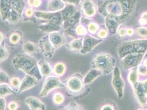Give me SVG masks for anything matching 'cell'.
<instances>
[{
  "label": "cell",
  "mask_w": 147,
  "mask_h": 110,
  "mask_svg": "<svg viewBox=\"0 0 147 110\" xmlns=\"http://www.w3.org/2000/svg\"><path fill=\"white\" fill-rule=\"evenodd\" d=\"M137 2V0L105 1L98 6V12L104 17H117L123 23L133 14Z\"/></svg>",
  "instance_id": "1"
},
{
  "label": "cell",
  "mask_w": 147,
  "mask_h": 110,
  "mask_svg": "<svg viewBox=\"0 0 147 110\" xmlns=\"http://www.w3.org/2000/svg\"><path fill=\"white\" fill-rule=\"evenodd\" d=\"M116 58L112 55L106 52H100L94 56L91 66L100 71L102 74L108 75L113 73L116 67Z\"/></svg>",
  "instance_id": "2"
},
{
  "label": "cell",
  "mask_w": 147,
  "mask_h": 110,
  "mask_svg": "<svg viewBox=\"0 0 147 110\" xmlns=\"http://www.w3.org/2000/svg\"><path fill=\"white\" fill-rule=\"evenodd\" d=\"M117 52L120 59L131 54H145L147 52V38L125 41L119 46Z\"/></svg>",
  "instance_id": "3"
},
{
  "label": "cell",
  "mask_w": 147,
  "mask_h": 110,
  "mask_svg": "<svg viewBox=\"0 0 147 110\" xmlns=\"http://www.w3.org/2000/svg\"><path fill=\"white\" fill-rule=\"evenodd\" d=\"M12 64L16 69L22 71L26 74H30L37 67V62L35 59L26 54L16 55L12 60Z\"/></svg>",
  "instance_id": "4"
},
{
  "label": "cell",
  "mask_w": 147,
  "mask_h": 110,
  "mask_svg": "<svg viewBox=\"0 0 147 110\" xmlns=\"http://www.w3.org/2000/svg\"><path fill=\"white\" fill-rule=\"evenodd\" d=\"M64 86V84L61 82L59 77L49 75L46 78L43 83L40 96L42 98L46 97L55 89L63 88Z\"/></svg>",
  "instance_id": "5"
},
{
  "label": "cell",
  "mask_w": 147,
  "mask_h": 110,
  "mask_svg": "<svg viewBox=\"0 0 147 110\" xmlns=\"http://www.w3.org/2000/svg\"><path fill=\"white\" fill-rule=\"evenodd\" d=\"M144 54H131L125 56L121 61V65L125 71L137 67L143 61Z\"/></svg>",
  "instance_id": "6"
},
{
  "label": "cell",
  "mask_w": 147,
  "mask_h": 110,
  "mask_svg": "<svg viewBox=\"0 0 147 110\" xmlns=\"http://www.w3.org/2000/svg\"><path fill=\"white\" fill-rule=\"evenodd\" d=\"M111 84L113 89L119 98H122L124 94L125 83L123 79L120 68L116 66L113 72Z\"/></svg>",
  "instance_id": "7"
},
{
  "label": "cell",
  "mask_w": 147,
  "mask_h": 110,
  "mask_svg": "<svg viewBox=\"0 0 147 110\" xmlns=\"http://www.w3.org/2000/svg\"><path fill=\"white\" fill-rule=\"evenodd\" d=\"M65 86L67 90L73 94L80 92L85 86L80 73H75L69 77L65 82Z\"/></svg>",
  "instance_id": "8"
},
{
  "label": "cell",
  "mask_w": 147,
  "mask_h": 110,
  "mask_svg": "<svg viewBox=\"0 0 147 110\" xmlns=\"http://www.w3.org/2000/svg\"><path fill=\"white\" fill-rule=\"evenodd\" d=\"M135 97L142 107L146 105L147 98V78L142 81H139L132 87Z\"/></svg>",
  "instance_id": "9"
},
{
  "label": "cell",
  "mask_w": 147,
  "mask_h": 110,
  "mask_svg": "<svg viewBox=\"0 0 147 110\" xmlns=\"http://www.w3.org/2000/svg\"><path fill=\"white\" fill-rule=\"evenodd\" d=\"M104 40L93 37L91 35H86L83 38L82 46L80 50V53L82 55H86L91 52L99 43Z\"/></svg>",
  "instance_id": "10"
},
{
  "label": "cell",
  "mask_w": 147,
  "mask_h": 110,
  "mask_svg": "<svg viewBox=\"0 0 147 110\" xmlns=\"http://www.w3.org/2000/svg\"><path fill=\"white\" fill-rule=\"evenodd\" d=\"M38 50L47 58H51L55 53V48L50 41L49 35L42 37L38 41Z\"/></svg>",
  "instance_id": "11"
},
{
  "label": "cell",
  "mask_w": 147,
  "mask_h": 110,
  "mask_svg": "<svg viewBox=\"0 0 147 110\" xmlns=\"http://www.w3.org/2000/svg\"><path fill=\"white\" fill-rule=\"evenodd\" d=\"M34 15L37 18L51 22L57 24L61 25L63 22L60 12L35 11Z\"/></svg>",
  "instance_id": "12"
},
{
  "label": "cell",
  "mask_w": 147,
  "mask_h": 110,
  "mask_svg": "<svg viewBox=\"0 0 147 110\" xmlns=\"http://www.w3.org/2000/svg\"><path fill=\"white\" fill-rule=\"evenodd\" d=\"M122 23L119 19L112 16L105 17V26L109 35H114L117 33Z\"/></svg>",
  "instance_id": "13"
},
{
  "label": "cell",
  "mask_w": 147,
  "mask_h": 110,
  "mask_svg": "<svg viewBox=\"0 0 147 110\" xmlns=\"http://www.w3.org/2000/svg\"><path fill=\"white\" fill-rule=\"evenodd\" d=\"M81 3L82 11L86 17L91 18L95 16L97 7L93 0H82Z\"/></svg>",
  "instance_id": "14"
},
{
  "label": "cell",
  "mask_w": 147,
  "mask_h": 110,
  "mask_svg": "<svg viewBox=\"0 0 147 110\" xmlns=\"http://www.w3.org/2000/svg\"><path fill=\"white\" fill-rule=\"evenodd\" d=\"M25 103L30 110H46V106L39 98L29 96L25 99Z\"/></svg>",
  "instance_id": "15"
},
{
  "label": "cell",
  "mask_w": 147,
  "mask_h": 110,
  "mask_svg": "<svg viewBox=\"0 0 147 110\" xmlns=\"http://www.w3.org/2000/svg\"><path fill=\"white\" fill-rule=\"evenodd\" d=\"M38 82V80L35 77L30 75L26 74L23 79L21 81V85L20 86L18 93H22L26 91L32 87L36 86Z\"/></svg>",
  "instance_id": "16"
},
{
  "label": "cell",
  "mask_w": 147,
  "mask_h": 110,
  "mask_svg": "<svg viewBox=\"0 0 147 110\" xmlns=\"http://www.w3.org/2000/svg\"><path fill=\"white\" fill-rule=\"evenodd\" d=\"M50 41L55 49H58L63 46L65 43V38L64 35L59 31L52 32L49 35Z\"/></svg>",
  "instance_id": "17"
},
{
  "label": "cell",
  "mask_w": 147,
  "mask_h": 110,
  "mask_svg": "<svg viewBox=\"0 0 147 110\" xmlns=\"http://www.w3.org/2000/svg\"><path fill=\"white\" fill-rule=\"evenodd\" d=\"M102 75L103 74L100 71L96 68H92L88 71V72L82 78L84 86H87L91 84L93 81H94L98 77Z\"/></svg>",
  "instance_id": "18"
},
{
  "label": "cell",
  "mask_w": 147,
  "mask_h": 110,
  "mask_svg": "<svg viewBox=\"0 0 147 110\" xmlns=\"http://www.w3.org/2000/svg\"><path fill=\"white\" fill-rule=\"evenodd\" d=\"M37 66L42 77H47L52 73L53 69L46 60H41L37 62Z\"/></svg>",
  "instance_id": "19"
},
{
  "label": "cell",
  "mask_w": 147,
  "mask_h": 110,
  "mask_svg": "<svg viewBox=\"0 0 147 110\" xmlns=\"http://www.w3.org/2000/svg\"><path fill=\"white\" fill-rule=\"evenodd\" d=\"M81 19V13L80 11H78L72 17L67 19L63 22V25L64 30L69 28H74L76 25L79 24Z\"/></svg>",
  "instance_id": "20"
},
{
  "label": "cell",
  "mask_w": 147,
  "mask_h": 110,
  "mask_svg": "<svg viewBox=\"0 0 147 110\" xmlns=\"http://www.w3.org/2000/svg\"><path fill=\"white\" fill-rule=\"evenodd\" d=\"M38 28L42 33L50 34L52 32L59 31L61 25L57 24L51 22H47L46 23L41 24L38 26Z\"/></svg>",
  "instance_id": "21"
},
{
  "label": "cell",
  "mask_w": 147,
  "mask_h": 110,
  "mask_svg": "<svg viewBox=\"0 0 147 110\" xmlns=\"http://www.w3.org/2000/svg\"><path fill=\"white\" fill-rule=\"evenodd\" d=\"M11 0H1L0 2V15L2 20H7L8 14L11 8Z\"/></svg>",
  "instance_id": "22"
},
{
  "label": "cell",
  "mask_w": 147,
  "mask_h": 110,
  "mask_svg": "<svg viewBox=\"0 0 147 110\" xmlns=\"http://www.w3.org/2000/svg\"><path fill=\"white\" fill-rule=\"evenodd\" d=\"M77 12L78 10L75 6L69 5L67 6H65V7L60 12L61 13L63 22L72 17Z\"/></svg>",
  "instance_id": "23"
},
{
  "label": "cell",
  "mask_w": 147,
  "mask_h": 110,
  "mask_svg": "<svg viewBox=\"0 0 147 110\" xmlns=\"http://www.w3.org/2000/svg\"><path fill=\"white\" fill-rule=\"evenodd\" d=\"M65 6V3L61 0H51L49 3L48 9L50 12H59Z\"/></svg>",
  "instance_id": "24"
},
{
  "label": "cell",
  "mask_w": 147,
  "mask_h": 110,
  "mask_svg": "<svg viewBox=\"0 0 147 110\" xmlns=\"http://www.w3.org/2000/svg\"><path fill=\"white\" fill-rule=\"evenodd\" d=\"M38 50V46L35 43L31 41H26L23 45V50L25 54L28 55H35L36 54Z\"/></svg>",
  "instance_id": "25"
},
{
  "label": "cell",
  "mask_w": 147,
  "mask_h": 110,
  "mask_svg": "<svg viewBox=\"0 0 147 110\" xmlns=\"http://www.w3.org/2000/svg\"><path fill=\"white\" fill-rule=\"evenodd\" d=\"M82 37L75 38L73 40L67 43V49L74 52H80L82 46Z\"/></svg>",
  "instance_id": "26"
},
{
  "label": "cell",
  "mask_w": 147,
  "mask_h": 110,
  "mask_svg": "<svg viewBox=\"0 0 147 110\" xmlns=\"http://www.w3.org/2000/svg\"><path fill=\"white\" fill-rule=\"evenodd\" d=\"M25 3L24 0H11V8L21 16L24 11Z\"/></svg>",
  "instance_id": "27"
},
{
  "label": "cell",
  "mask_w": 147,
  "mask_h": 110,
  "mask_svg": "<svg viewBox=\"0 0 147 110\" xmlns=\"http://www.w3.org/2000/svg\"><path fill=\"white\" fill-rule=\"evenodd\" d=\"M139 76L140 75L137 71V67L129 70L127 79L132 88L134 87L139 81Z\"/></svg>",
  "instance_id": "28"
},
{
  "label": "cell",
  "mask_w": 147,
  "mask_h": 110,
  "mask_svg": "<svg viewBox=\"0 0 147 110\" xmlns=\"http://www.w3.org/2000/svg\"><path fill=\"white\" fill-rule=\"evenodd\" d=\"M14 92H15L13 90L11 86H9L7 83L0 84V98H5Z\"/></svg>",
  "instance_id": "29"
},
{
  "label": "cell",
  "mask_w": 147,
  "mask_h": 110,
  "mask_svg": "<svg viewBox=\"0 0 147 110\" xmlns=\"http://www.w3.org/2000/svg\"><path fill=\"white\" fill-rule=\"evenodd\" d=\"M67 70L66 66L63 62H58L55 63L53 69V72L56 76L61 77L65 73Z\"/></svg>",
  "instance_id": "30"
},
{
  "label": "cell",
  "mask_w": 147,
  "mask_h": 110,
  "mask_svg": "<svg viewBox=\"0 0 147 110\" xmlns=\"http://www.w3.org/2000/svg\"><path fill=\"white\" fill-rule=\"evenodd\" d=\"M20 17V15H19L18 13L16 12L14 10L11 8L8 14L7 20L11 24H16L18 22Z\"/></svg>",
  "instance_id": "31"
},
{
  "label": "cell",
  "mask_w": 147,
  "mask_h": 110,
  "mask_svg": "<svg viewBox=\"0 0 147 110\" xmlns=\"http://www.w3.org/2000/svg\"><path fill=\"white\" fill-rule=\"evenodd\" d=\"M52 100L56 105H61L64 103L65 96L61 92H56L53 95Z\"/></svg>",
  "instance_id": "32"
},
{
  "label": "cell",
  "mask_w": 147,
  "mask_h": 110,
  "mask_svg": "<svg viewBox=\"0 0 147 110\" xmlns=\"http://www.w3.org/2000/svg\"><path fill=\"white\" fill-rule=\"evenodd\" d=\"M8 52L5 41L0 44V62L4 61L8 57Z\"/></svg>",
  "instance_id": "33"
},
{
  "label": "cell",
  "mask_w": 147,
  "mask_h": 110,
  "mask_svg": "<svg viewBox=\"0 0 147 110\" xmlns=\"http://www.w3.org/2000/svg\"><path fill=\"white\" fill-rule=\"evenodd\" d=\"M10 84L11 87L13 89V90L15 92H18L20 86L21 85V80L17 77H13L10 79Z\"/></svg>",
  "instance_id": "34"
},
{
  "label": "cell",
  "mask_w": 147,
  "mask_h": 110,
  "mask_svg": "<svg viewBox=\"0 0 147 110\" xmlns=\"http://www.w3.org/2000/svg\"><path fill=\"white\" fill-rule=\"evenodd\" d=\"M60 110H85L82 106L80 104L72 102L69 104L62 107Z\"/></svg>",
  "instance_id": "35"
},
{
  "label": "cell",
  "mask_w": 147,
  "mask_h": 110,
  "mask_svg": "<svg viewBox=\"0 0 147 110\" xmlns=\"http://www.w3.org/2000/svg\"><path fill=\"white\" fill-rule=\"evenodd\" d=\"M22 36L21 34L18 32H14L11 34L9 37V42L12 45H17L22 40Z\"/></svg>",
  "instance_id": "36"
},
{
  "label": "cell",
  "mask_w": 147,
  "mask_h": 110,
  "mask_svg": "<svg viewBox=\"0 0 147 110\" xmlns=\"http://www.w3.org/2000/svg\"><path fill=\"white\" fill-rule=\"evenodd\" d=\"M75 33L77 36L85 37L87 35L88 31L84 25L78 24L75 28Z\"/></svg>",
  "instance_id": "37"
},
{
  "label": "cell",
  "mask_w": 147,
  "mask_h": 110,
  "mask_svg": "<svg viewBox=\"0 0 147 110\" xmlns=\"http://www.w3.org/2000/svg\"><path fill=\"white\" fill-rule=\"evenodd\" d=\"M87 31L91 34H94L99 29V25L94 22H91L87 25Z\"/></svg>",
  "instance_id": "38"
},
{
  "label": "cell",
  "mask_w": 147,
  "mask_h": 110,
  "mask_svg": "<svg viewBox=\"0 0 147 110\" xmlns=\"http://www.w3.org/2000/svg\"><path fill=\"white\" fill-rule=\"evenodd\" d=\"M136 34L139 37H143L144 39L147 38V28L145 26L138 27L135 30Z\"/></svg>",
  "instance_id": "39"
},
{
  "label": "cell",
  "mask_w": 147,
  "mask_h": 110,
  "mask_svg": "<svg viewBox=\"0 0 147 110\" xmlns=\"http://www.w3.org/2000/svg\"><path fill=\"white\" fill-rule=\"evenodd\" d=\"M10 81V78L8 75L4 71L0 70V84L8 83Z\"/></svg>",
  "instance_id": "40"
},
{
  "label": "cell",
  "mask_w": 147,
  "mask_h": 110,
  "mask_svg": "<svg viewBox=\"0 0 147 110\" xmlns=\"http://www.w3.org/2000/svg\"><path fill=\"white\" fill-rule=\"evenodd\" d=\"M137 71L139 75L146 76L147 75V67L142 63L137 67Z\"/></svg>",
  "instance_id": "41"
},
{
  "label": "cell",
  "mask_w": 147,
  "mask_h": 110,
  "mask_svg": "<svg viewBox=\"0 0 147 110\" xmlns=\"http://www.w3.org/2000/svg\"><path fill=\"white\" fill-rule=\"evenodd\" d=\"M109 35V33L106 29H102L98 31L97 33V37L99 39L104 40Z\"/></svg>",
  "instance_id": "42"
},
{
  "label": "cell",
  "mask_w": 147,
  "mask_h": 110,
  "mask_svg": "<svg viewBox=\"0 0 147 110\" xmlns=\"http://www.w3.org/2000/svg\"><path fill=\"white\" fill-rule=\"evenodd\" d=\"M7 107L8 110H17L19 107L18 104L16 101H12L8 104Z\"/></svg>",
  "instance_id": "43"
},
{
  "label": "cell",
  "mask_w": 147,
  "mask_h": 110,
  "mask_svg": "<svg viewBox=\"0 0 147 110\" xmlns=\"http://www.w3.org/2000/svg\"><path fill=\"white\" fill-rule=\"evenodd\" d=\"M139 23L142 25L147 24V12H144L141 14V17L139 19Z\"/></svg>",
  "instance_id": "44"
},
{
  "label": "cell",
  "mask_w": 147,
  "mask_h": 110,
  "mask_svg": "<svg viewBox=\"0 0 147 110\" xmlns=\"http://www.w3.org/2000/svg\"><path fill=\"white\" fill-rule=\"evenodd\" d=\"M28 2L31 7H38L41 4V0H28Z\"/></svg>",
  "instance_id": "45"
},
{
  "label": "cell",
  "mask_w": 147,
  "mask_h": 110,
  "mask_svg": "<svg viewBox=\"0 0 147 110\" xmlns=\"http://www.w3.org/2000/svg\"><path fill=\"white\" fill-rule=\"evenodd\" d=\"M65 3H67L70 5L78 6L81 2L82 0H61Z\"/></svg>",
  "instance_id": "46"
},
{
  "label": "cell",
  "mask_w": 147,
  "mask_h": 110,
  "mask_svg": "<svg viewBox=\"0 0 147 110\" xmlns=\"http://www.w3.org/2000/svg\"><path fill=\"white\" fill-rule=\"evenodd\" d=\"M126 28L121 26L120 25V26L118 30L117 31V33L118 34V35L121 37H125L126 36Z\"/></svg>",
  "instance_id": "47"
},
{
  "label": "cell",
  "mask_w": 147,
  "mask_h": 110,
  "mask_svg": "<svg viewBox=\"0 0 147 110\" xmlns=\"http://www.w3.org/2000/svg\"><path fill=\"white\" fill-rule=\"evenodd\" d=\"M6 101L5 98H0V110H6Z\"/></svg>",
  "instance_id": "48"
},
{
  "label": "cell",
  "mask_w": 147,
  "mask_h": 110,
  "mask_svg": "<svg viewBox=\"0 0 147 110\" xmlns=\"http://www.w3.org/2000/svg\"><path fill=\"white\" fill-rule=\"evenodd\" d=\"M100 110H115V108L113 105L107 104L102 106L100 109Z\"/></svg>",
  "instance_id": "49"
},
{
  "label": "cell",
  "mask_w": 147,
  "mask_h": 110,
  "mask_svg": "<svg viewBox=\"0 0 147 110\" xmlns=\"http://www.w3.org/2000/svg\"><path fill=\"white\" fill-rule=\"evenodd\" d=\"M25 15L28 17H31L33 15H34V11L32 8H28L25 11Z\"/></svg>",
  "instance_id": "50"
},
{
  "label": "cell",
  "mask_w": 147,
  "mask_h": 110,
  "mask_svg": "<svg viewBox=\"0 0 147 110\" xmlns=\"http://www.w3.org/2000/svg\"><path fill=\"white\" fill-rule=\"evenodd\" d=\"M135 31L133 28H128L126 29V35L128 36H132L135 34Z\"/></svg>",
  "instance_id": "51"
},
{
  "label": "cell",
  "mask_w": 147,
  "mask_h": 110,
  "mask_svg": "<svg viewBox=\"0 0 147 110\" xmlns=\"http://www.w3.org/2000/svg\"><path fill=\"white\" fill-rule=\"evenodd\" d=\"M4 41V34L0 32V44Z\"/></svg>",
  "instance_id": "52"
},
{
  "label": "cell",
  "mask_w": 147,
  "mask_h": 110,
  "mask_svg": "<svg viewBox=\"0 0 147 110\" xmlns=\"http://www.w3.org/2000/svg\"><path fill=\"white\" fill-rule=\"evenodd\" d=\"M145 66H146L147 67V58L143 59V61L142 62Z\"/></svg>",
  "instance_id": "53"
},
{
  "label": "cell",
  "mask_w": 147,
  "mask_h": 110,
  "mask_svg": "<svg viewBox=\"0 0 147 110\" xmlns=\"http://www.w3.org/2000/svg\"><path fill=\"white\" fill-rule=\"evenodd\" d=\"M145 58H147V52L144 54V59Z\"/></svg>",
  "instance_id": "54"
},
{
  "label": "cell",
  "mask_w": 147,
  "mask_h": 110,
  "mask_svg": "<svg viewBox=\"0 0 147 110\" xmlns=\"http://www.w3.org/2000/svg\"><path fill=\"white\" fill-rule=\"evenodd\" d=\"M144 110V109H142V108H140V109H138V110Z\"/></svg>",
  "instance_id": "55"
},
{
  "label": "cell",
  "mask_w": 147,
  "mask_h": 110,
  "mask_svg": "<svg viewBox=\"0 0 147 110\" xmlns=\"http://www.w3.org/2000/svg\"><path fill=\"white\" fill-rule=\"evenodd\" d=\"M146 105H147V100H146Z\"/></svg>",
  "instance_id": "56"
},
{
  "label": "cell",
  "mask_w": 147,
  "mask_h": 110,
  "mask_svg": "<svg viewBox=\"0 0 147 110\" xmlns=\"http://www.w3.org/2000/svg\"><path fill=\"white\" fill-rule=\"evenodd\" d=\"M105 1H108V0H105Z\"/></svg>",
  "instance_id": "57"
},
{
  "label": "cell",
  "mask_w": 147,
  "mask_h": 110,
  "mask_svg": "<svg viewBox=\"0 0 147 110\" xmlns=\"http://www.w3.org/2000/svg\"><path fill=\"white\" fill-rule=\"evenodd\" d=\"M0 2H1V0H0Z\"/></svg>",
  "instance_id": "58"
},
{
  "label": "cell",
  "mask_w": 147,
  "mask_h": 110,
  "mask_svg": "<svg viewBox=\"0 0 147 110\" xmlns=\"http://www.w3.org/2000/svg\"></svg>",
  "instance_id": "59"
}]
</instances>
